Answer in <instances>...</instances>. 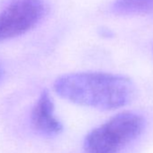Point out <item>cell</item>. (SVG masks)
<instances>
[{
    "label": "cell",
    "mask_w": 153,
    "mask_h": 153,
    "mask_svg": "<svg viewBox=\"0 0 153 153\" xmlns=\"http://www.w3.org/2000/svg\"><path fill=\"white\" fill-rule=\"evenodd\" d=\"M54 91L74 104L99 110H114L129 104L134 84L124 76L105 72H78L56 79Z\"/></svg>",
    "instance_id": "1"
},
{
    "label": "cell",
    "mask_w": 153,
    "mask_h": 153,
    "mask_svg": "<svg viewBox=\"0 0 153 153\" xmlns=\"http://www.w3.org/2000/svg\"><path fill=\"white\" fill-rule=\"evenodd\" d=\"M144 126V118L136 113L118 114L87 135L84 149L87 153H118L140 135Z\"/></svg>",
    "instance_id": "2"
},
{
    "label": "cell",
    "mask_w": 153,
    "mask_h": 153,
    "mask_svg": "<svg viewBox=\"0 0 153 153\" xmlns=\"http://www.w3.org/2000/svg\"><path fill=\"white\" fill-rule=\"evenodd\" d=\"M44 16L42 0H14L0 12V42L23 35Z\"/></svg>",
    "instance_id": "3"
},
{
    "label": "cell",
    "mask_w": 153,
    "mask_h": 153,
    "mask_svg": "<svg viewBox=\"0 0 153 153\" xmlns=\"http://www.w3.org/2000/svg\"><path fill=\"white\" fill-rule=\"evenodd\" d=\"M33 127L39 132L53 136L59 134L63 125L55 114V108L52 99L48 91L44 90L39 97L31 113Z\"/></svg>",
    "instance_id": "4"
},
{
    "label": "cell",
    "mask_w": 153,
    "mask_h": 153,
    "mask_svg": "<svg viewBox=\"0 0 153 153\" xmlns=\"http://www.w3.org/2000/svg\"><path fill=\"white\" fill-rule=\"evenodd\" d=\"M112 11L117 15H149L153 14V0H115Z\"/></svg>",
    "instance_id": "5"
},
{
    "label": "cell",
    "mask_w": 153,
    "mask_h": 153,
    "mask_svg": "<svg viewBox=\"0 0 153 153\" xmlns=\"http://www.w3.org/2000/svg\"><path fill=\"white\" fill-rule=\"evenodd\" d=\"M3 74H4V71H3V68H2L1 65H0V80H1V79H2Z\"/></svg>",
    "instance_id": "6"
}]
</instances>
